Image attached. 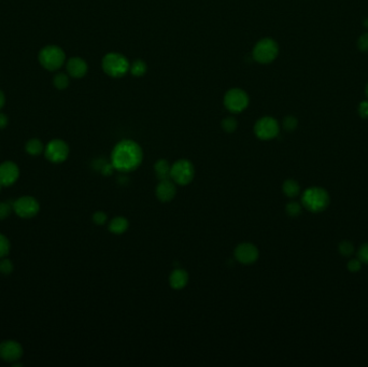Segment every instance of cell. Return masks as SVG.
<instances>
[{"label":"cell","mask_w":368,"mask_h":367,"mask_svg":"<svg viewBox=\"0 0 368 367\" xmlns=\"http://www.w3.org/2000/svg\"><path fill=\"white\" fill-rule=\"evenodd\" d=\"M142 161V148L136 141L130 139H124L116 143L111 153V164L114 169L122 172L136 170Z\"/></svg>","instance_id":"cell-1"},{"label":"cell","mask_w":368,"mask_h":367,"mask_svg":"<svg viewBox=\"0 0 368 367\" xmlns=\"http://www.w3.org/2000/svg\"><path fill=\"white\" fill-rule=\"evenodd\" d=\"M330 203L328 192L319 187L309 188L303 193L302 205L312 213L324 211Z\"/></svg>","instance_id":"cell-2"},{"label":"cell","mask_w":368,"mask_h":367,"mask_svg":"<svg viewBox=\"0 0 368 367\" xmlns=\"http://www.w3.org/2000/svg\"><path fill=\"white\" fill-rule=\"evenodd\" d=\"M102 66L108 76L121 78L129 71L130 64L124 55L120 53H109L103 58Z\"/></svg>","instance_id":"cell-3"},{"label":"cell","mask_w":368,"mask_h":367,"mask_svg":"<svg viewBox=\"0 0 368 367\" xmlns=\"http://www.w3.org/2000/svg\"><path fill=\"white\" fill-rule=\"evenodd\" d=\"M40 65L49 71L59 69L66 60L65 52L57 45H47L39 53Z\"/></svg>","instance_id":"cell-4"},{"label":"cell","mask_w":368,"mask_h":367,"mask_svg":"<svg viewBox=\"0 0 368 367\" xmlns=\"http://www.w3.org/2000/svg\"><path fill=\"white\" fill-rule=\"evenodd\" d=\"M195 167L188 160H179L172 165L170 179L178 186H187L194 180Z\"/></svg>","instance_id":"cell-5"},{"label":"cell","mask_w":368,"mask_h":367,"mask_svg":"<svg viewBox=\"0 0 368 367\" xmlns=\"http://www.w3.org/2000/svg\"><path fill=\"white\" fill-rule=\"evenodd\" d=\"M278 54H279V47L277 42L271 38L259 40L253 49V57L259 64H269L274 62Z\"/></svg>","instance_id":"cell-6"},{"label":"cell","mask_w":368,"mask_h":367,"mask_svg":"<svg viewBox=\"0 0 368 367\" xmlns=\"http://www.w3.org/2000/svg\"><path fill=\"white\" fill-rule=\"evenodd\" d=\"M224 106L231 113H240L249 106V96L244 89L231 88L224 96Z\"/></svg>","instance_id":"cell-7"},{"label":"cell","mask_w":368,"mask_h":367,"mask_svg":"<svg viewBox=\"0 0 368 367\" xmlns=\"http://www.w3.org/2000/svg\"><path fill=\"white\" fill-rule=\"evenodd\" d=\"M280 126L272 116L261 117L254 125V134L261 140H272L279 135Z\"/></svg>","instance_id":"cell-8"},{"label":"cell","mask_w":368,"mask_h":367,"mask_svg":"<svg viewBox=\"0 0 368 367\" xmlns=\"http://www.w3.org/2000/svg\"><path fill=\"white\" fill-rule=\"evenodd\" d=\"M44 155L53 164L64 163L69 157V146L61 139L51 140L44 146Z\"/></svg>","instance_id":"cell-9"},{"label":"cell","mask_w":368,"mask_h":367,"mask_svg":"<svg viewBox=\"0 0 368 367\" xmlns=\"http://www.w3.org/2000/svg\"><path fill=\"white\" fill-rule=\"evenodd\" d=\"M13 211L23 219H31L40 211V204L32 196H22L13 201Z\"/></svg>","instance_id":"cell-10"},{"label":"cell","mask_w":368,"mask_h":367,"mask_svg":"<svg viewBox=\"0 0 368 367\" xmlns=\"http://www.w3.org/2000/svg\"><path fill=\"white\" fill-rule=\"evenodd\" d=\"M234 256L242 265H252L259 258V250L252 242H241L235 248Z\"/></svg>","instance_id":"cell-11"},{"label":"cell","mask_w":368,"mask_h":367,"mask_svg":"<svg viewBox=\"0 0 368 367\" xmlns=\"http://www.w3.org/2000/svg\"><path fill=\"white\" fill-rule=\"evenodd\" d=\"M24 354L23 347L15 341H5L0 343V359L5 362L14 363L21 360Z\"/></svg>","instance_id":"cell-12"},{"label":"cell","mask_w":368,"mask_h":367,"mask_svg":"<svg viewBox=\"0 0 368 367\" xmlns=\"http://www.w3.org/2000/svg\"><path fill=\"white\" fill-rule=\"evenodd\" d=\"M19 177L20 168L15 163L6 161L0 164V185H3V187L14 185Z\"/></svg>","instance_id":"cell-13"},{"label":"cell","mask_w":368,"mask_h":367,"mask_svg":"<svg viewBox=\"0 0 368 367\" xmlns=\"http://www.w3.org/2000/svg\"><path fill=\"white\" fill-rule=\"evenodd\" d=\"M177 185L172 179L159 180L155 188V195L161 203H169L177 195Z\"/></svg>","instance_id":"cell-14"},{"label":"cell","mask_w":368,"mask_h":367,"mask_svg":"<svg viewBox=\"0 0 368 367\" xmlns=\"http://www.w3.org/2000/svg\"><path fill=\"white\" fill-rule=\"evenodd\" d=\"M66 67H67L68 75L70 77L76 78V79L83 78L86 75L87 69H88L86 62L83 58H81V57L70 58L67 62V66Z\"/></svg>","instance_id":"cell-15"},{"label":"cell","mask_w":368,"mask_h":367,"mask_svg":"<svg viewBox=\"0 0 368 367\" xmlns=\"http://www.w3.org/2000/svg\"><path fill=\"white\" fill-rule=\"evenodd\" d=\"M169 286L174 290H182L184 289L188 281H190V276L185 269L182 268H176L169 274Z\"/></svg>","instance_id":"cell-16"},{"label":"cell","mask_w":368,"mask_h":367,"mask_svg":"<svg viewBox=\"0 0 368 367\" xmlns=\"http://www.w3.org/2000/svg\"><path fill=\"white\" fill-rule=\"evenodd\" d=\"M108 228L114 235H122L129 228V221L125 217H115L109 222Z\"/></svg>","instance_id":"cell-17"},{"label":"cell","mask_w":368,"mask_h":367,"mask_svg":"<svg viewBox=\"0 0 368 367\" xmlns=\"http://www.w3.org/2000/svg\"><path fill=\"white\" fill-rule=\"evenodd\" d=\"M170 171H172V165H170L166 160H158L154 164L155 176L159 180L170 179Z\"/></svg>","instance_id":"cell-18"},{"label":"cell","mask_w":368,"mask_h":367,"mask_svg":"<svg viewBox=\"0 0 368 367\" xmlns=\"http://www.w3.org/2000/svg\"><path fill=\"white\" fill-rule=\"evenodd\" d=\"M282 192L285 196L290 198H295L300 194V186L297 181L293 179H288L283 182Z\"/></svg>","instance_id":"cell-19"},{"label":"cell","mask_w":368,"mask_h":367,"mask_svg":"<svg viewBox=\"0 0 368 367\" xmlns=\"http://www.w3.org/2000/svg\"><path fill=\"white\" fill-rule=\"evenodd\" d=\"M25 149H26V152L29 155H32V157H38V155H40L44 152V145L39 139L34 138V139H30L29 141H27Z\"/></svg>","instance_id":"cell-20"},{"label":"cell","mask_w":368,"mask_h":367,"mask_svg":"<svg viewBox=\"0 0 368 367\" xmlns=\"http://www.w3.org/2000/svg\"><path fill=\"white\" fill-rule=\"evenodd\" d=\"M147 70H148L147 64L143 60H141V59L135 60L129 67V71L131 72V75L135 76V77H142L147 72Z\"/></svg>","instance_id":"cell-21"},{"label":"cell","mask_w":368,"mask_h":367,"mask_svg":"<svg viewBox=\"0 0 368 367\" xmlns=\"http://www.w3.org/2000/svg\"><path fill=\"white\" fill-rule=\"evenodd\" d=\"M303 205H300L297 201H290V203L285 206V212L291 218H297L302 215Z\"/></svg>","instance_id":"cell-22"},{"label":"cell","mask_w":368,"mask_h":367,"mask_svg":"<svg viewBox=\"0 0 368 367\" xmlns=\"http://www.w3.org/2000/svg\"><path fill=\"white\" fill-rule=\"evenodd\" d=\"M54 86H55L57 89H66L69 86V77L66 75V73L59 72L57 75L54 77Z\"/></svg>","instance_id":"cell-23"},{"label":"cell","mask_w":368,"mask_h":367,"mask_svg":"<svg viewBox=\"0 0 368 367\" xmlns=\"http://www.w3.org/2000/svg\"><path fill=\"white\" fill-rule=\"evenodd\" d=\"M338 251L343 256L350 258L354 252V246L352 242H350L348 240H343L338 244Z\"/></svg>","instance_id":"cell-24"},{"label":"cell","mask_w":368,"mask_h":367,"mask_svg":"<svg viewBox=\"0 0 368 367\" xmlns=\"http://www.w3.org/2000/svg\"><path fill=\"white\" fill-rule=\"evenodd\" d=\"M237 127H238V123L234 117L228 116V117L224 118V120L222 121V128L224 132L229 133V134L234 133L237 130Z\"/></svg>","instance_id":"cell-25"},{"label":"cell","mask_w":368,"mask_h":367,"mask_svg":"<svg viewBox=\"0 0 368 367\" xmlns=\"http://www.w3.org/2000/svg\"><path fill=\"white\" fill-rule=\"evenodd\" d=\"M11 249V243L8 238L0 233V259L6 258Z\"/></svg>","instance_id":"cell-26"},{"label":"cell","mask_w":368,"mask_h":367,"mask_svg":"<svg viewBox=\"0 0 368 367\" xmlns=\"http://www.w3.org/2000/svg\"><path fill=\"white\" fill-rule=\"evenodd\" d=\"M13 211V203L11 201H0V220H5Z\"/></svg>","instance_id":"cell-27"},{"label":"cell","mask_w":368,"mask_h":367,"mask_svg":"<svg viewBox=\"0 0 368 367\" xmlns=\"http://www.w3.org/2000/svg\"><path fill=\"white\" fill-rule=\"evenodd\" d=\"M297 125H298V121L297 118H296L295 116L293 115H289L286 116L284 120H283V128L285 131L288 132H293L295 131L296 128H297Z\"/></svg>","instance_id":"cell-28"},{"label":"cell","mask_w":368,"mask_h":367,"mask_svg":"<svg viewBox=\"0 0 368 367\" xmlns=\"http://www.w3.org/2000/svg\"><path fill=\"white\" fill-rule=\"evenodd\" d=\"M13 269H14V266H13L12 261L6 259V258H3L2 261H0V273L10 274V273H12Z\"/></svg>","instance_id":"cell-29"},{"label":"cell","mask_w":368,"mask_h":367,"mask_svg":"<svg viewBox=\"0 0 368 367\" xmlns=\"http://www.w3.org/2000/svg\"><path fill=\"white\" fill-rule=\"evenodd\" d=\"M357 259L363 264H368V242L362 244L357 251Z\"/></svg>","instance_id":"cell-30"},{"label":"cell","mask_w":368,"mask_h":367,"mask_svg":"<svg viewBox=\"0 0 368 367\" xmlns=\"http://www.w3.org/2000/svg\"><path fill=\"white\" fill-rule=\"evenodd\" d=\"M93 222L96 225H104L108 221V216L104 212V211H96V212L92 217Z\"/></svg>","instance_id":"cell-31"},{"label":"cell","mask_w":368,"mask_h":367,"mask_svg":"<svg viewBox=\"0 0 368 367\" xmlns=\"http://www.w3.org/2000/svg\"><path fill=\"white\" fill-rule=\"evenodd\" d=\"M362 262L358 259H352L350 260L347 264V268L350 272H357L360 271L362 268Z\"/></svg>","instance_id":"cell-32"},{"label":"cell","mask_w":368,"mask_h":367,"mask_svg":"<svg viewBox=\"0 0 368 367\" xmlns=\"http://www.w3.org/2000/svg\"><path fill=\"white\" fill-rule=\"evenodd\" d=\"M357 47L362 52H368V33L364 34L358 38Z\"/></svg>","instance_id":"cell-33"},{"label":"cell","mask_w":368,"mask_h":367,"mask_svg":"<svg viewBox=\"0 0 368 367\" xmlns=\"http://www.w3.org/2000/svg\"><path fill=\"white\" fill-rule=\"evenodd\" d=\"M358 114L363 118H368V100L362 102L358 106Z\"/></svg>","instance_id":"cell-34"},{"label":"cell","mask_w":368,"mask_h":367,"mask_svg":"<svg viewBox=\"0 0 368 367\" xmlns=\"http://www.w3.org/2000/svg\"><path fill=\"white\" fill-rule=\"evenodd\" d=\"M8 123H9L8 116L5 113L0 112V130H4V128H6Z\"/></svg>","instance_id":"cell-35"},{"label":"cell","mask_w":368,"mask_h":367,"mask_svg":"<svg viewBox=\"0 0 368 367\" xmlns=\"http://www.w3.org/2000/svg\"><path fill=\"white\" fill-rule=\"evenodd\" d=\"M5 104H6V96L2 90H0V110L4 108Z\"/></svg>","instance_id":"cell-36"},{"label":"cell","mask_w":368,"mask_h":367,"mask_svg":"<svg viewBox=\"0 0 368 367\" xmlns=\"http://www.w3.org/2000/svg\"><path fill=\"white\" fill-rule=\"evenodd\" d=\"M364 26H365V28L368 29V17L364 21Z\"/></svg>","instance_id":"cell-37"},{"label":"cell","mask_w":368,"mask_h":367,"mask_svg":"<svg viewBox=\"0 0 368 367\" xmlns=\"http://www.w3.org/2000/svg\"><path fill=\"white\" fill-rule=\"evenodd\" d=\"M366 95H367V97H368V84H367V86H366Z\"/></svg>","instance_id":"cell-38"},{"label":"cell","mask_w":368,"mask_h":367,"mask_svg":"<svg viewBox=\"0 0 368 367\" xmlns=\"http://www.w3.org/2000/svg\"><path fill=\"white\" fill-rule=\"evenodd\" d=\"M2 190H3V185H0V192H2Z\"/></svg>","instance_id":"cell-39"}]
</instances>
